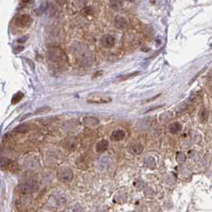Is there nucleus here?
<instances>
[{
    "mask_svg": "<svg viewBox=\"0 0 212 212\" xmlns=\"http://www.w3.org/2000/svg\"><path fill=\"white\" fill-rule=\"evenodd\" d=\"M33 23V18L29 14H20L15 18V25L18 27L26 28L30 27Z\"/></svg>",
    "mask_w": 212,
    "mask_h": 212,
    "instance_id": "obj_4",
    "label": "nucleus"
},
{
    "mask_svg": "<svg viewBox=\"0 0 212 212\" xmlns=\"http://www.w3.org/2000/svg\"><path fill=\"white\" fill-rule=\"evenodd\" d=\"M115 43H116L115 38L112 35H110V34H105L101 38V40H100V43L102 45V46L105 47V48L113 47Z\"/></svg>",
    "mask_w": 212,
    "mask_h": 212,
    "instance_id": "obj_6",
    "label": "nucleus"
},
{
    "mask_svg": "<svg viewBox=\"0 0 212 212\" xmlns=\"http://www.w3.org/2000/svg\"><path fill=\"white\" fill-rule=\"evenodd\" d=\"M115 23H116V27H118L120 29H126L128 27V22L125 19V18L117 16L115 19Z\"/></svg>",
    "mask_w": 212,
    "mask_h": 212,
    "instance_id": "obj_9",
    "label": "nucleus"
},
{
    "mask_svg": "<svg viewBox=\"0 0 212 212\" xmlns=\"http://www.w3.org/2000/svg\"><path fill=\"white\" fill-rule=\"evenodd\" d=\"M109 147V141L106 140H101L96 144V150L98 152H104Z\"/></svg>",
    "mask_w": 212,
    "mask_h": 212,
    "instance_id": "obj_10",
    "label": "nucleus"
},
{
    "mask_svg": "<svg viewBox=\"0 0 212 212\" xmlns=\"http://www.w3.org/2000/svg\"><path fill=\"white\" fill-rule=\"evenodd\" d=\"M181 125L178 122L172 123L169 125V131L170 132H172V134H176L177 132H179L181 130Z\"/></svg>",
    "mask_w": 212,
    "mask_h": 212,
    "instance_id": "obj_15",
    "label": "nucleus"
},
{
    "mask_svg": "<svg viewBox=\"0 0 212 212\" xmlns=\"http://www.w3.org/2000/svg\"><path fill=\"white\" fill-rule=\"evenodd\" d=\"M52 201V205L53 207H63L65 206L67 203V199L66 197L64 195H56L53 198V199H51Z\"/></svg>",
    "mask_w": 212,
    "mask_h": 212,
    "instance_id": "obj_7",
    "label": "nucleus"
},
{
    "mask_svg": "<svg viewBox=\"0 0 212 212\" xmlns=\"http://www.w3.org/2000/svg\"><path fill=\"white\" fill-rule=\"evenodd\" d=\"M38 184L37 183V181L35 180H27L24 182L23 183L21 184V191L25 194H28V193H32V192L35 191L36 190L38 189Z\"/></svg>",
    "mask_w": 212,
    "mask_h": 212,
    "instance_id": "obj_5",
    "label": "nucleus"
},
{
    "mask_svg": "<svg viewBox=\"0 0 212 212\" xmlns=\"http://www.w3.org/2000/svg\"><path fill=\"white\" fill-rule=\"evenodd\" d=\"M22 97H23V93H21V92L17 93L14 95L13 98H12V100H11L12 104H17V103L19 102L22 100Z\"/></svg>",
    "mask_w": 212,
    "mask_h": 212,
    "instance_id": "obj_17",
    "label": "nucleus"
},
{
    "mask_svg": "<svg viewBox=\"0 0 212 212\" xmlns=\"http://www.w3.org/2000/svg\"><path fill=\"white\" fill-rule=\"evenodd\" d=\"M47 56L49 60L53 62H62L67 59L64 50L61 47L56 46H53L48 48Z\"/></svg>",
    "mask_w": 212,
    "mask_h": 212,
    "instance_id": "obj_1",
    "label": "nucleus"
},
{
    "mask_svg": "<svg viewBox=\"0 0 212 212\" xmlns=\"http://www.w3.org/2000/svg\"><path fill=\"white\" fill-rule=\"evenodd\" d=\"M125 137V132L124 130L118 129L114 131L112 133L110 139L112 141H121Z\"/></svg>",
    "mask_w": 212,
    "mask_h": 212,
    "instance_id": "obj_8",
    "label": "nucleus"
},
{
    "mask_svg": "<svg viewBox=\"0 0 212 212\" xmlns=\"http://www.w3.org/2000/svg\"><path fill=\"white\" fill-rule=\"evenodd\" d=\"M176 160L179 161V162H183V161H185L186 160L185 155L183 154V153H182V152H179V153H178V155H177Z\"/></svg>",
    "mask_w": 212,
    "mask_h": 212,
    "instance_id": "obj_19",
    "label": "nucleus"
},
{
    "mask_svg": "<svg viewBox=\"0 0 212 212\" xmlns=\"http://www.w3.org/2000/svg\"><path fill=\"white\" fill-rule=\"evenodd\" d=\"M65 147L68 148H73L74 147L76 146V141H74V139H68L67 141H65Z\"/></svg>",
    "mask_w": 212,
    "mask_h": 212,
    "instance_id": "obj_18",
    "label": "nucleus"
},
{
    "mask_svg": "<svg viewBox=\"0 0 212 212\" xmlns=\"http://www.w3.org/2000/svg\"><path fill=\"white\" fill-rule=\"evenodd\" d=\"M82 206L79 204V203H74L67 208L65 212H83Z\"/></svg>",
    "mask_w": 212,
    "mask_h": 212,
    "instance_id": "obj_12",
    "label": "nucleus"
},
{
    "mask_svg": "<svg viewBox=\"0 0 212 212\" xmlns=\"http://www.w3.org/2000/svg\"><path fill=\"white\" fill-rule=\"evenodd\" d=\"M74 177V173L69 167H62L58 172V179L62 183H68L72 180Z\"/></svg>",
    "mask_w": 212,
    "mask_h": 212,
    "instance_id": "obj_3",
    "label": "nucleus"
},
{
    "mask_svg": "<svg viewBox=\"0 0 212 212\" xmlns=\"http://www.w3.org/2000/svg\"><path fill=\"white\" fill-rule=\"evenodd\" d=\"M112 101V98L110 97L106 96L105 94L97 93H94L87 97V102L91 104H107Z\"/></svg>",
    "mask_w": 212,
    "mask_h": 212,
    "instance_id": "obj_2",
    "label": "nucleus"
},
{
    "mask_svg": "<svg viewBox=\"0 0 212 212\" xmlns=\"http://www.w3.org/2000/svg\"><path fill=\"white\" fill-rule=\"evenodd\" d=\"M30 129V126L28 124H22V125H18L14 129V132H19V133H25V132H28Z\"/></svg>",
    "mask_w": 212,
    "mask_h": 212,
    "instance_id": "obj_14",
    "label": "nucleus"
},
{
    "mask_svg": "<svg viewBox=\"0 0 212 212\" xmlns=\"http://www.w3.org/2000/svg\"><path fill=\"white\" fill-rule=\"evenodd\" d=\"M140 74H141L140 72H133V73H131V74H126V75H124V76L119 77L118 80L120 81H126L128 80V79H129V78H134V77L138 76Z\"/></svg>",
    "mask_w": 212,
    "mask_h": 212,
    "instance_id": "obj_16",
    "label": "nucleus"
},
{
    "mask_svg": "<svg viewBox=\"0 0 212 212\" xmlns=\"http://www.w3.org/2000/svg\"><path fill=\"white\" fill-rule=\"evenodd\" d=\"M27 40V37H26V36H25V37H22V39H18V42L19 43H24V42H26Z\"/></svg>",
    "mask_w": 212,
    "mask_h": 212,
    "instance_id": "obj_21",
    "label": "nucleus"
},
{
    "mask_svg": "<svg viewBox=\"0 0 212 212\" xmlns=\"http://www.w3.org/2000/svg\"><path fill=\"white\" fill-rule=\"evenodd\" d=\"M143 150L144 147L141 144H132L130 146V152H132V153H133V154H141V152H143Z\"/></svg>",
    "mask_w": 212,
    "mask_h": 212,
    "instance_id": "obj_11",
    "label": "nucleus"
},
{
    "mask_svg": "<svg viewBox=\"0 0 212 212\" xmlns=\"http://www.w3.org/2000/svg\"><path fill=\"white\" fill-rule=\"evenodd\" d=\"M201 117H204V118H203V121L207 120V112L206 111V110H203V111L201 112Z\"/></svg>",
    "mask_w": 212,
    "mask_h": 212,
    "instance_id": "obj_20",
    "label": "nucleus"
},
{
    "mask_svg": "<svg viewBox=\"0 0 212 212\" xmlns=\"http://www.w3.org/2000/svg\"><path fill=\"white\" fill-rule=\"evenodd\" d=\"M98 120L94 118V117H86V118L84 119V124H85V125L88 126V127L96 126L97 125H98Z\"/></svg>",
    "mask_w": 212,
    "mask_h": 212,
    "instance_id": "obj_13",
    "label": "nucleus"
}]
</instances>
